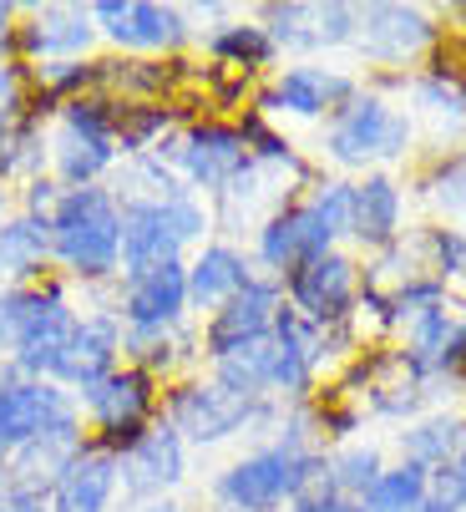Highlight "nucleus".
<instances>
[{
    "label": "nucleus",
    "instance_id": "1",
    "mask_svg": "<svg viewBox=\"0 0 466 512\" xmlns=\"http://www.w3.org/2000/svg\"><path fill=\"white\" fill-rule=\"evenodd\" d=\"M51 249L82 279H102L122 259V213L102 188H71L51 213Z\"/></svg>",
    "mask_w": 466,
    "mask_h": 512
},
{
    "label": "nucleus",
    "instance_id": "2",
    "mask_svg": "<svg viewBox=\"0 0 466 512\" xmlns=\"http://www.w3.org/2000/svg\"><path fill=\"white\" fill-rule=\"evenodd\" d=\"M198 229H203V213H198V203H188L183 193L127 203V208H122V264H127V279L173 264L178 249H183Z\"/></svg>",
    "mask_w": 466,
    "mask_h": 512
},
{
    "label": "nucleus",
    "instance_id": "3",
    "mask_svg": "<svg viewBox=\"0 0 466 512\" xmlns=\"http://www.w3.org/2000/svg\"><path fill=\"white\" fill-rule=\"evenodd\" d=\"M309 482H320V462L304 457L299 447H274V452H259L239 467H228L218 482V497L233 512H269L284 497H299Z\"/></svg>",
    "mask_w": 466,
    "mask_h": 512
},
{
    "label": "nucleus",
    "instance_id": "4",
    "mask_svg": "<svg viewBox=\"0 0 466 512\" xmlns=\"http://www.w3.org/2000/svg\"><path fill=\"white\" fill-rule=\"evenodd\" d=\"M71 401L51 381H16L0 386V457H16L31 436L71 426Z\"/></svg>",
    "mask_w": 466,
    "mask_h": 512
},
{
    "label": "nucleus",
    "instance_id": "5",
    "mask_svg": "<svg viewBox=\"0 0 466 512\" xmlns=\"http://www.w3.org/2000/svg\"><path fill=\"white\" fill-rule=\"evenodd\" d=\"M112 112L102 102H71L66 107V132L56 142V168L66 183L76 188H92V178L112 163Z\"/></svg>",
    "mask_w": 466,
    "mask_h": 512
},
{
    "label": "nucleus",
    "instance_id": "6",
    "mask_svg": "<svg viewBox=\"0 0 466 512\" xmlns=\"http://www.w3.org/2000/svg\"><path fill=\"white\" fill-rule=\"evenodd\" d=\"M406 117H396L391 107H385L380 97H360L340 112L335 132H330V153L340 163H365V158H391L406 148Z\"/></svg>",
    "mask_w": 466,
    "mask_h": 512
},
{
    "label": "nucleus",
    "instance_id": "7",
    "mask_svg": "<svg viewBox=\"0 0 466 512\" xmlns=\"http://www.w3.org/2000/svg\"><path fill=\"white\" fill-rule=\"evenodd\" d=\"M264 406L254 396H239L228 386H188L173 396V421L178 431H188L193 442H223V436L244 431Z\"/></svg>",
    "mask_w": 466,
    "mask_h": 512
},
{
    "label": "nucleus",
    "instance_id": "8",
    "mask_svg": "<svg viewBox=\"0 0 466 512\" xmlns=\"http://www.w3.org/2000/svg\"><path fill=\"white\" fill-rule=\"evenodd\" d=\"M274 315H279V289L249 279L239 295H233V300L213 315V325H208V355L223 360V355L244 350V345H254V340H269Z\"/></svg>",
    "mask_w": 466,
    "mask_h": 512
},
{
    "label": "nucleus",
    "instance_id": "9",
    "mask_svg": "<svg viewBox=\"0 0 466 512\" xmlns=\"http://www.w3.org/2000/svg\"><path fill=\"white\" fill-rule=\"evenodd\" d=\"M87 406L107 426V442L122 447V452H132L137 436H142V416L152 406V381L142 371H112L107 381H97L87 391Z\"/></svg>",
    "mask_w": 466,
    "mask_h": 512
},
{
    "label": "nucleus",
    "instance_id": "10",
    "mask_svg": "<svg viewBox=\"0 0 466 512\" xmlns=\"http://www.w3.org/2000/svg\"><path fill=\"white\" fill-rule=\"evenodd\" d=\"M92 16L107 21V36L122 41V46L163 51V46H178L188 36L183 31V16L173 6H152V0H97Z\"/></svg>",
    "mask_w": 466,
    "mask_h": 512
},
{
    "label": "nucleus",
    "instance_id": "11",
    "mask_svg": "<svg viewBox=\"0 0 466 512\" xmlns=\"http://www.w3.org/2000/svg\"><path fill=\"white\" fill-rule=\"evenodd\" d=\"M350 289H355V269H350V259H340V254H320V259H309V264H299V269H294V279H289L294 305L304 310V320H315V325H325V320H340V315H345Z\"/></svg>",
    "mask_w": 466,
    "mask_h": 512
},
{
    "label": "nucleus",
    "instance_id": "12",
    "mask_svg": "<svg viewBox=\"0 0 466 512\" xmlns=\"http://www.w3.org/2000/svg\"><path fill=\"white\" fill-rule=\"evenodd\" d=\"M188 305V269L173 259L152 274H137L127 279V300H122V315L127 325H142V330H168Z\"/></svg>",
    "mask_w": 466,
    "mask_h": 512
},
{
    "label": "nucleus",
    "instance_id": "13",
    "mask_svg": "<svg viewBox=\"0 0 466 512\" xmlns=\"http://www.w3.org/2000/svg\"><path fill=\"white\" fill-rule=\"evenodd\" d=\"M183 168L203 188H228L239 173H249V142L239 127H193L183 142Z\"/></svg>",
    "mask_w": 466,
    "mask_h": 512
},
{
    "label": "nucleus",
    "instance_id": "14",
    "mask_svg": "<svg viewBox=\"0 0 466 512\" xmlns=\"http://www.w3.org/2000/svg\"><path fill=\"white\" fill-rule=\"evenodd\" d=\"M117 350H122V335H117V325H112L107 315L82 320V325L71 330V340H66L61 360H56V376H61L66 386L92 391L97 381H107V376H112Z\"/></svg>",
    "mask_w": 466,
    "mask_h": 512
},
{
    "label": "nucleus",
    "instance_id": "15",
    "mask_svg": "<svg viewBox=\"0 0 466 512\" xmlns=\"http://www.w3.org/2000/svg\"><path fill=\"white\" fill-rule=\"evenodd\" d=\"M355 21H360V46L375 61H406L431 36L426 16L406 11V6H365V11H355Z\"/></svg>",
    "mask_w": 466,
    "mask_h": 512
},
{
    "label": "nucleus",
    "instance_id": "16",
    "mask_svg": "<svg viewBox=\"0 0 466 512\" xmlns=\"http://www.w3.org/2000/svg\"><path fill=\"white\" fill-rule=\"evenodd\" d=\"M117 457L112 452H82L61 477H56V497L51 512H107L112 487H117Z\"/></svg>",
    "mask_w": 466,
    "mask_h": 512
},
{
    "label": "nucleus",
    "instance_id": "17",
    "mask_svg": "<svg viewBox=\"0 0 466 512\" xmlns=\"http://www.w3.org/2000/svg\"><path fill=\"white\" fill-rule=\"evenodd\" d=\"M71 330H76V320H71L66 300L51 289V300L41 305V315L31 320V330H26V335H21V345L11 350V355H16V365H21V371H31V376H56V360H61V350H66Z\"/></svg>",
    "mask_w": 466,
    "mask_h": 512
},
{
    "label": "nucleus",
    "instance_id": "18",
    "mask_svg": "<svg viewBox=\"0 0 466 512\" xmlns=\"http://www.w3.org/2000/svg\"><path fill=\"white\" fill-rule=\"evenodd\" d=\"M76 457H82V431H76V421L31 436V442L16 452V487L11 492H36V482H56Z\"/></svg>",
    "mask_w": 466,
    "mask_h": 512
},
{
    "label": "nucleus",
    "instance_id": "19",
    "mask_svg": "<svg viewBox=\"0 0 466 512\" xmlns=\"http://www.w3.org/2000/svg\"><path fill=\"white\" fill-rule=\"evenodd\" d=\"M269 21H274V36L284 46H335L350 36L355 11H345V6H274Z\"/></svg>",
    "mask_w": 466,
    "mask_h": 512
},
{
    "label": "nucleus",
    "instance_id": "20",
    "mask_svg": "<svg viewBox=\"0 0 466 512\" xmlns=\"http://www.w3.org/2000/svg\"><path fill=\"white\" fill-rule=\"evenodd\" d=\"M183 477V447H178V431L158 426V431H142L137 447L127 452V487L132 492H158L168 482Z\"/></svg>",
    "mask_w": 466,
    "mask_h": 512
},
{
    "label": "nucleus",
    "instance_id": "21",
    "mask_svg": "<svg viewBox=\"0 0 466 512\" xmlns=\"http://www.w3.org/2000/svg\"><path fill=\"white\" fill-rule=\"evenodd\" d=\"M345 97H350L345 77L320 71V66H294V71H284V82L264 97V107H289V112L315 117V112H325L330 102H345Z\"/></svg>",
    "mask_w": 466,
    "mask_h": 512
},
{
    "label": "nucleus",
    "instance_id": "22",
    "mask_svg": "<svg viewBox=\"0 0 466 512\" xmlns=\"http://www.w3.org/2000/svg\"><path fill=\"white\" fill-rule=\"evenodd\" d=\"M396 218H401V193H396L391 178H365V188H355V198H350V229L365 244H391Z\"/></svg>",
    "mask_w": 466,
    "mask_h": 512
},
{
    "label": "nucleus",
    "instance_id": "23",
    "mask_svg": "<svg viewBox=\"0 0 466 512\" xmlns=\"http://www.w3.org/2000/svg\"><path fill=\"white\" fill-rule=\"evenodd\" d=\"M249 284V269L233 249H203V259L188 269V300L193 305H228Z\"/></svg>",
    "mask_w": 466,
    "mask_h": 512
},
{
    "label": "nucleus",
    "instance_id": "24",
    "mask_svg": "<svg viewBox=\"0 0 466 512\" xmlns=\"http://www.w3.org/2000/svg\"><path fill=\"white\" fill-rule=\"evenodd\" d=\"M466 355V330L446 315V310H421L416 330H411V365L416 371H441Z\"/></svg>",
    "mask_w": 466,
    "mask_h": 512
},
{
    "label": "nucleus",
    "instance_id": "25",
    "mask_svg": "<svg viewBox=\"0 0 466 512\" xmlns=\"http://www.w3.org/2000/svg\"><path fill=\"white\" fill-rule=\"evenodd\" d=\"M87 21H92V11H82V6H46L21 31V41H26V51H41V56H51V51H82L92 41Z\"/></svg>",
    "mask_w": 466,
    "mask_h": 512
},
{
    "label": "nucleus",
    "instance_id": "26",
    "mask_svg": "<svg viewBox=\"0 0 466 512\" xmlns=\"http://www.w3.org/2000/svg\"><path fill=\"white\" fill-rule=\"evenodd\" d=\"M51 254V218H16V224L0 229V269L11 274H31L41 269V259Z\"/></svg>",
    "mask_w": 466,
    "mask_h": 512
},
{
    "label": "nucleus",
    "instance_id": "27",
    "mask_svg": "<svg viewBox=\"0 0 466 512\" xmlns=\"http://www.w3.org/2000/svg\"><path fill=\"white\" fill-rule=\"evenodd\" d=\"M218 386L259 401V391L274 386V340H254V345H244V350L223 355V360H218Z\"/></svg>",
    "mask_w": 466,
    "mask_h": 512
},
{
    "label": "nucleus",
    "instance_id": "28",
    "mask_svg": "<svg viewBox=\"0 0 466 512\" xmlns=\"http://www.w3.org/2000/svg\"><path fill=\"white\" fill-rule=\"evenodd\" d=\"M426 467H416V462H406V467H396V472H380L375 482H370V492H365V512H421V502H426Z\"/></svg>",
    "mask_w": 466,
    "mask_h": 512
},
{
    "label": "nucleus",
    "instance_id": "29",
    "mask_svg": "<svg viewBox=\"0 0 466 512\" xmlns=\"http://www.w3.org/2000/svg\"><path fill=\"white\" fill-rule=\"evenodd\" d=\"M46 300H51V289H11V295H0V350L21 345V335L31 330Z\"/></svg>",
    "mask_w": 466,
    "mask_h": 512
},
{
    "label": "nucleus",
    "instance_id": "30",
    "mask_svg": "<svg viewBox=\"0 0 466 512\" xmlns=\"http://www.w3.org/2000/svg\"><path fill=\"white\" fill-rule=\"evenodd\" d=\"M259 254L274 264V269H299L304 264V224H299V208L294 213H279L274 224L259 234Z\"/></svg>",
    "mask_w": 466,
    "mask_h": 512
},
{
    "label": "nucleus",
    "instance_id": "31",
    "mask_svg": "<svg viewBox=\"0 0 466 512\" xmlns=\"http://www.w3.org/2000/svg\"><path fill=\"white\" fill-rule=\"evenodd\" d=\"M406 452H411L416 467H426V462H451V457L461 452V426H456V421H426V426H416V431L406 436Z\"/></svg>",
    "mask_w": 466,
    "mask_h": 512
},
{
    "label": "nucleus",
    "instance_id": "32",
    "mask_svg": "<svg viewBox=\"0 0 466 512\" xmlns=\"http://www.w3.org/2000/svg\"><path fill=\"white\" fill-rule=\"evenodd\" d=\"M461 502H466V452H456L451 462H441L436 482H426L421 512H461Z\"/></svg>",
    "mask_w": 466,
    "mask_h": 512
},
{
    "label": "nucleus",
    "instance_id": "33",
    "mask_svg": "<svg viewBox=\"0 0 466 512\" xmlns=\"http://www.w3.org/2000/svg\"><path fill=\"white\" fill-rule=\"evenodd\" d=\"M213 51L228 56V61H244V66H264L274 56V41L259 26H228V31L213 36Z\"/></svg>",
    "mask_w": 466,
    "mask_h": 512
},
{
    "label": "nucleus",
    "instance_id": "34",
    "mask_svg": "<svg viewBox=\"0 0 466 512\" xmlns=\"http://www.w3.org/2000/svg\"><path fill=\"white\" fill-rule=\"evenodd\" d=\"M380 477V457L375 452H345L330 472L335 492H370V482Z\"/></svg>",
    "mask_w": 466,
    "mask_h": 512
},
{
    "label": "nucleus",
    "instance_id": "35",
    "mask_svg": "<svg viewBox=\"0 0 466 512\" xmlns=\"http://www.w3.org/2000/svg\"><path fill=\"white\" fill-rule=\"evenodd\" d=\"M163 127H168V112H132V122L117 132H122V148H147V137Z\"/></svg>",
    "mask_w": 466,
    "mask_h": 512
},
{
    "label": "nucleus",
    "instance_id": "36",
    "mask_svg": "<svg viewBox=\"0 0 466 512\" xmlns=\"http://www.w3.org/2000/svg\"><path fill=\"white\" fill-rule=\"evenodd\" d=\"M299 512H365L360 502H345V497H335V492H315V497H299Z\"/></svg>",
    "mask_w": 466,
    "mask_h": 512
},
{
    "label": "nucleus",
    "instance_id": "37",
    "mask_svg": "<svg viewBox=\"0 0 466 512\" xmlns=\"http://www.w3.org/2000/svg\"><path fill=\"white\" fill-rule=\"evenodd\" d=\"M11 112H16V71L0 66V117H11Z\"/></svg>",
    "mask_w": 466,
    "mask_h": 512
},
{
    "label": "nucleus",
    "instance_id": "38",
    "mask_svg": "<svg viewBox=\"0 0 466 512\" xmlns=\"http://www.w3.org/2000/svg\"><path fill=\"white\" fill-rule=\"evenodd\" d=\"M0 512H46V502H41L36 492H11Z\"/></svg>",
    "mask_w": 466,
    "mask_h": 512
},
{
    "label": "nucleus",
    "instance_id": "39",
    "mask_svg": "<svg viewBox=\"0 0 466 512\" xmlns=\"http://www.w3.org/2000/svg\"><path fill=\"white\" fill-rule=\"evenodd\" d=\"M6 21H11V6H0V46H6V36H11V26H6Z\"/></svg>",
    "mask_w": 466,
    "mask_h": 512
},
{
    "label": "nucleus",
    "instance_id": "40",
    "mask_svg": "<svg viewBox=\"0 0 466 512\" xmlns=\"http://www.w3.org/2000/svg\"><path fill=\"white\" fill-rule=\"evenodd\" d=\"M6 142H11V127H6V117H0V153H6Z\"/></svg>",
    "mask_w": 466,
    "mask_h": 512
},
{
    "label": "nucleus",
    "instance_id": "41",
    "mask_svg": "<svg viewBox=\"0 0 466 512\" xmlns=\"http://www.w3.org/2000/svg\"><path fill=\"white\" fill-rule=\"evenodd\" d=\"M6 497H11V487H6V477H0V507H6Z\"/></svg>",
    "mask_w": 466,
    "mask_h": 512
}]
</instances>
